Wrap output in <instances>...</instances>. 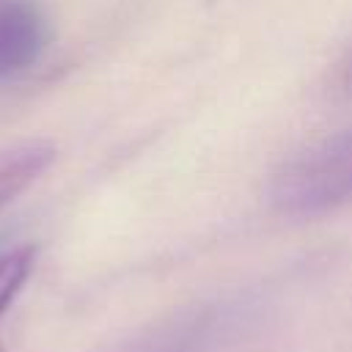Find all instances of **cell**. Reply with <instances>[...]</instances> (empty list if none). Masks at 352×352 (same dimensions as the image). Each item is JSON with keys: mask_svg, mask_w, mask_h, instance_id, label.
<instances>
[{"mask_svg": "<svg viewBox=\"0 0 352 352\" xmlns=\"http://www.w3.org/2000/svg\"><path fill=\"white\" fill-rule=\"evenodd\" d=\"M272 204L283 214L311 217L352 198V129L338 132L286 162L272 179Z\"/></svg>", "mask_w": 352, "mask_h": 352, "instance_id": "1", "label": "cell"}, {"mask_svg": "<svg viewBox=\"0 0 352 352\" xmlns=\"http://www.w3.org/2000/svg\"><path fill=\"white\" fill-rule=\"evenodd\" d=\"M50 22L36 0H0V80L30 69L50 44Z\"/></svg>", "mask_w": 352, "mask_h": 352, "instance_id": "2", "label": "cell"}, {"mask_svg": "<svg viewBox=\"0 0 352 352\" xmlns=\"http://www.w3.org/2000/svg\"><path fill=\"white\" fill-rule=\"evenodd\" d=\"M220 324H223V314L217 308L182 311L148 327L146 333L135 336L116 352H206Z\"/></svg>", "mask_w": 352, "mask_h": 352, "instance_id": "3", "label": "cell"}, {"mask_svg": "<svg viewBox=\"0 0 352 352\" xmlns=\"http://www.w3.org/2000/svg\"><path fill=\"white\" fill-rule=\"evenodd\" d=\"M55 160V148L50 143L33 140L14 146L0 154V209L8 206L22 190H28Z\"/></svg>", "mask_w": 352, "mask_h": 352, "instance_id": "4", "label": "cell"}, {"mask_svg": "<svg viewBox=\"0 0 352 352\" xmlns=\"http://www.w3.org/2000/svg\"><path fill=\"white\" fill-rule=\"evenodd\" d=\"M33 258H36V250L30 245L0 253V316L11 308V302L22 292V286L33 270Z\"/></svg>", "mask_w": 352, "mask_h": 352, "instance_id": "5", "label": "cell"}, {"mask_svg": "<svg viewBox=\"0 0 352 352\" xmlns=\"http://www.w3.org/2000/svg\"><path fill=\"white\" fill-rule=\"evenodd\" d=\"M338 88L352 91V55L338 66Z\"/></svg>", "mask_w": 352, "mask_h": 352, "instance_id": "6", "label": "cell"}]
</instances>
